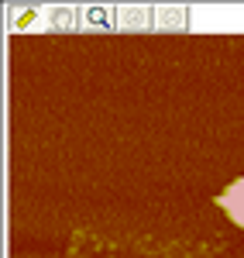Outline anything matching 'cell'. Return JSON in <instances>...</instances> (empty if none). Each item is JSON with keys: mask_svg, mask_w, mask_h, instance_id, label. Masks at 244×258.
Here are the masks:
<instances>
[{"mask_svg": "<svg viewBox=\"0 0 244 258\" xmlns=\"http://www.w3.org/2000/svg\"><path fill=\"white\" fill-rule=\"evenodd\" d=\"M224 207H230V214H234V217L244 224V179L224 197Z\"/></svg>", "mask_w": 244, "mask_h": 258, "instance_id": "obj_1", "label": "cell"}]
</instances>
